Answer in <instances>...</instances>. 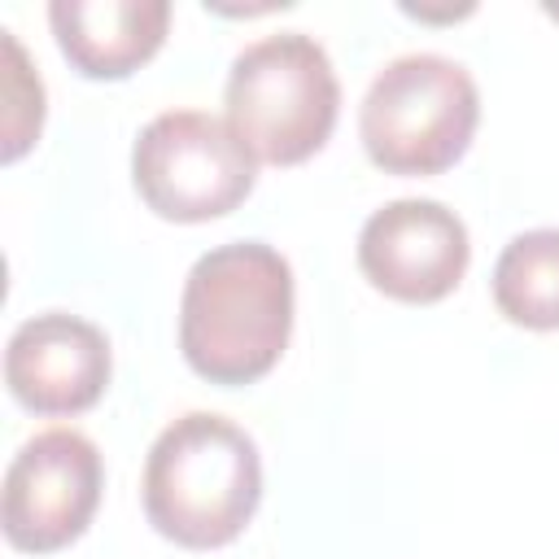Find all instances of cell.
Segmentation results:
<instances>
[{
	"label": "cell",
	"instance_id": "obj_10",
	"mask_svg": "<svg viewBox=\"0 0 559 559\" xmlns=\"http://www.w3.org/2000/svg\"><path fill=\"white\" fill-rule=\"evenodd\" d=\"M493 306L520 328H559V227H533L507 240L493 262Z\"/></svg>",
	"mask_w": 559,
	"mask_h": 559
},
{
	"label": "cell",
	"instance_id": "obj_7",
	"mask_svg": "<svg viewBox=\"0 0 559 559\" xmlns=\"http://www.w3.org/2000/svg\"><path fill=\"white\" fill-rule=\"evenodd\" d=\"M472 262L463 218L432 197H402L380 205L358 231V266L376 293L432 306L459 288Z\"/></svg>",
	"mask_w": 559,
	"mask_h": 559
},
{
	"label": "cell",
	"instance_id": "obj_3",
	"mask_svg": "<svg viewBox=\"0 0 559 559\" xmlns=\"http://www.w3.org/2000/svg\"><path fill=\"white\" fill-rule=\"evenodd\" d=\"M223 105L231 131L258 162L297 166L328 144L341 114V83L314 35L280 31L236 52Z\"/></svg>",
	"mask_w": 559,
	"mask_h": 559
},
{
	"label": "cell",
	"instance_id": "obj_12",
	"mask_svg": "<svg viewBox=\"0 0 559 559\" xmlns=\"http://www.w3.org/2000/svg\"><path fill=\"white\" fill-rule=\"evenodd\" d=\"M546 13H550V17H559V4H546Z\"/></svg>",
	"mask_w": 559,
	"mask_h": 559
},
{
	"label": "cell",
	"instance_id": "obj_1",
	"mask_svg": "<svg viewBox=\"0 0 559 559\" xmlns=\"http://www.w3.org/2000/svg\"><path fill=\"white\" fill-rule=\"evenodd\" d=\"M293 336V266L262 240L201 253L179 297L183 362L223 389L262 380Z\"/></svg>",
	"mask_w": 559,
	"mask_h": 559
},
{
	"label": "cell",
	"instance_id": "obj_2",
	"mask_svg": "<svg viewBox=\"0 0 559 559\" xmlns=\"http://www.w3.org/2000/svg\"><path fill=\"white\" fill-rule=\"evenodd\" d=\"M140 498L166 542L183 550L227 546L262 502L258 445L240 424L214 411H188L148 445Z\"/></svg>",
	"mask_w": 559,
	"mask_h": 559
},
{
	"label": "cell",
	"instance_id": "obj_8",
	"mask_svg": "<svg viewBox=\"0 0 559 559\" xmlns=\"http://www.w3.org/2000/svg\"><path fill=\"white\" fill-rule=\"evenodd\" d=\"M109 371L105 332L66 310L22 319L4 349V384L35 415H79L96 406Z\"/></svg>",
	"mask_w": 559,
	"mask_h": 559
},
{
	"label": "cell",
	"instance_id": "obj_6",
	"mask_svg": "<svg viewBox=\"0 0 559 559\" xmlns=\"http://www.w3.org/2000/svg\"><path fill=\"white\" fill-rule=\"evenodd\" d=\"M105 463L100 450L74 428L35 432L4 472L0 524L9 546L52 555L83 537L100 507Z\"/></svg>",
	"mask_w": 559,
	"mask_h": 559
},
{
	"label": "cell",
	"instance_id": "obj_4",
	"mask_svg": "<svg viewBox=\"0 0 559 559\" xmlns=\"http://www.w3.org/2000/svg\"><path fill=\"white\" fill-rule=\"evenodd\" d=\"M480 122L476 79L441 52L393 57L358 105V135L384 175L450 170Z\"/></svg>",
	"mask_w": 559,
	"mask_h": 559
},
{
	"label": "cell",
	"instance_id": "obj_11",
	"mask_svg": "<svg viewBox=\"0 0 559 559\" xmlns=\"http://www.w3.org/2000/svg\"><path fill=\"white\" fill-rule=\"evenodd\" d=\"M4 35V144H0V157L4 162H17L35 140H39V127H44V83L39 74L26 66V52L22 44Z\"/></svg>",
	"mask_w": 559,
	"mask_h": 559
},
{
	"label": "cell",
	"instance_id": "obj_5",
	"mask_svg": "<svg viewBox=\"0 0 559 559\" xmlns=\"http://www.w3.org/2000/svg\"><path fill=\"white\" fill-rule=\"evenodd\" d=\"M131 179L157 218L210 223L253 192L258 157L231 122L201 109H166L135 135Z\"/></svg>",
	"mask_w": 559,
	"mask_h": 559
},
{
	"label": "cell",
	"instance_id": "obj_9",
	"mask_svg": "<svg viewBox=\"0 0 559 559\" xmlns=\"http://www.w3.org/2000/svg\"><path fill=\"white\" fill-rule=\"evenodd\" d=\"M57 48L83 79H127L166 39V0H52Z\"/></svg>",
	"mask_w": 559,
	"mask_h": 559
}]
</instances>
